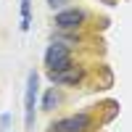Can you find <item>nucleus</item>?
Segmentation results:
<instances>
[{
    "instance_id": "nucleus-6",
    "label": "nucleus",
    "mask_w": 132,
    "mask_h": 132,
    "mask_svg": "<svg viewBox=\"0 0 132 132\" xmlns=\"http://www.w3.org/2000/svg\"><path fill=\"white\" fill-rule=\"evenodd\" d=\"M61 101H63V95L58 93V87H48L42 93V111H56L61 106Z\"/></svg>"
},
{
    "instance_id": "nucleus-3",
    "label": "nucleus",
    "mask_w": 132,
    "mask_h": 132,
    "mask_svg": "<svg viewBox=\"0 0 132 132\" xmlns=\"http://www.w3.org/2000/svg\"><path fill=\"white\" fill-rule=\"evenodd\" d=\"M37 93H40V74L37 71H29V77H27V93H24V124H27V129L35 127Z\"/></svg>"
},
{
    "instance_id": "nucleus-5",
    "label": "nucleus",
    "mask_w": 132,
    "mask_h": 132,
    "mask_svg": "<svg viewBox=\"0 0 132 132\" xmlns=\"http://www.w3.org/2000/svg\"><path fill=\"white\" fill-rule=\"evenodd\" d=\"M48 79L53 85H79L85 79V69L74 63V66H69L63 71H48Z\"/></svg>"
},
{
    "instance_id": "nucleus-8",
    "label": "nucleus",
    "mask_w": 132,
    "mask_h": 132,
    "mask_svg": "<svg viewBox=\"0 0 132 132\" xmlns=\"http://www.w3.org/2000/svg\"><path fill=\"white\" fill-rule=\"evenodd\" d=\"M45 3H48V5L53 8V11H56V8H58V11H63V5L69 3V0H45Z\"/></svg>"
},
{
    "instance_id": "nucleus-2",
    "label": "nucleus",
    "mask_w": 132,
    "mask_h": 132,
    "mask_svg": "<svg viewBox=\"0 0 132 132\" xmlns=\"http://www.w3.org/2000/svg\"><path fill=\"white\" fill-rule=\"evenodd\" d=\"M45 66H48V71H63V69H69V66H74L69 45H63L58 40L50 42L48 50H45Z\"/></svg>"
},
{
    "instance_id": "nucleus-9",
    "label": "nucleus",
    "mask_w": 132,
    "mask_h": 132,
    "mask_svg": "<svg viewBox=\"0 0 132 132\" xmlns=\"http://www.w3.org/2000/svg\"><path fill=\"white\" fill-rule=\"evenodd\" d=\"M11 127V114H3L0 116V129H8Z\"/></svg>"
},
{
    "instance_id": "nucleus-7",
    "label": "nucleus",
    "mask_w": 132,
    "mask_h": 132,
    "mask_svg": "<svg viewBox=\"0 0 132 132\" xmlns=\"http://www.w3.org/2000/svg\"><path fill=\"white\" fill-rule=\"evenodd\" d=\"M29 24H32V3L21 0V32H27Z\"/></svg>"
},
{
    "instance_id": "nucleus-1",
    "label": "nucleus",
    "mask_w": 132,
    "mask_h": 132,
    "mask_svg": "<svg viewBox=\"0 0 132 132\" xmlns=\"http://www.w3.org/2000/svg\"><path fill=\"white\" fill-rule=\"evenodd\" d=\"M93 116L87 114V111H79V114H69V116H61L56 119L48 132H90L93 129Z\"/></svg>"
},
{
    "instance_id": "nucleus-4",
    "label": "nucleus",
    "mask_w": 132,
    "mask_h": 132,
    "mask_svg": "<svg viewBox=\"0 0 132 132\" xmlns=\"http://www.w3.org/2000/svg\"><path fill=\"white\" fill-rule=\"evenodd\" d=\"M85 19H87V13L82 8H63V11H58L53 16V24L61 32H69V29H79L85 24Z\"/></svg>"
}]
</instances>
